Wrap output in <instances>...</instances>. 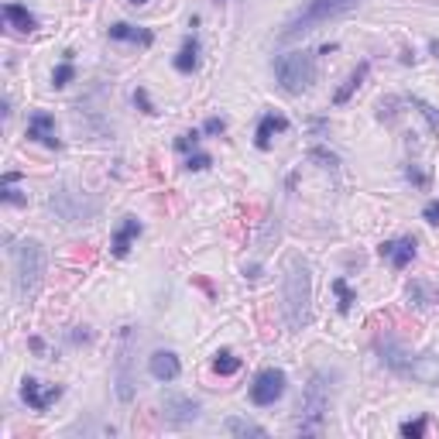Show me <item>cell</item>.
<instances>
[{
    "label": "cell",
    "mask_w": 439,
    "mask_h": 439,
    "mask_svg": "<svg viewBox=\"0 0 439 439\" xmlns=\"http://www.w3.org/2000/svg\"><path fill=\"white\" fill-rule=\"evenodd\" d=\"M148 371H151V377H158V381H176L178 374H182V364H178V357L172 351H158V353H151Z\"/></svg>",
    "instance_id": "obj_13"
},
{
    "label": "cell",
    "mask_w": 439,
    "mask_h": 439,
    "mask_svg": "<svg viewBox=\"0 0 439 439\" xmlns=\"http://www.w3.org/2000/svg\"><path fill=\"white\" fill-rule=\"evenodd\" d=\"M223 429L234 433V436H264L261 426H254V422H247V419H227Z\"/></svg>",
    "instance_id": "obj_22"
},
{
    "label": "cell",
    "mask_w": 439,
    "mask_h": 439,
    "mask_svg": "<svg viewBox=\"0 0 439 439\" xmlns=\"http://www.w3.org/2000/svg\"><path fill=\"white\" fill-rule=\"evenodd\" d=\"M138 103H141V106H144L148 113H155V106L148 103V93H144V89H138Z\"/></svg>",
    "instance_id": "obj_31"
},
{
    "label": "cell",
    "mask_w": 439,
    "mask_h": 439,
    "mask_svg": "<svg viewBox=\"0 0 439 439\" xmlns=\"http://www.w3.org/2000/svg\"><path fill=\"white\" fill-rule=\"evenodd\" d=\"M409 178H415V182H419V185H426V176H422V172H419V169H409Z\"/></svg>",
    "instance_id": "obj_32"
},
{
    "label": "cell",
    "mask_w": 439,
    "mask_h": 439,
    "mask_svg": "<svg viewBox=\"0 0 439 439\" xmlns=\"http://www.w3.org/2000/svg\"><path fill=\"white\" fill-rule=\"evenodd\" d=\"M131 3H134V7H141V3H148V0H131Z\"/></svg>",
    "instance_id": "obj_33"
},
{
    "label": "cell",
    "mask_w": 439,
    "mask_h": 439,
    "mask_svg": "<svg viewBox=\"0 0 439 439\" xmlns=\"http://www.w3.org/2000/svg\"><path fill=\"white\" fill-rule=\"evenodd\" d=\"M412 106H415V110H419V113H422V117L429 120L433 134H439V110H433V106H429L426 100H412Z\"/></svg>",
    "instance_id": "obj_24"
},
{
    "label": "cell",
    "mask_w": 439,
    "mask_h": 439,
    "mask_svg": "<svg viewBox=\"0 0 439 439\" xmlns=\"http://www.w3.org/2000/svg\"><path fill=\"white\" fill-rule=\"evenodd\" d=\"M220 131H223V120L220 117H209L206 120V134H220Z\"/></svg>",
    "instance_id": "obj_30"
},
{
    "label": "cell",
    "mask_w": 439,
    "mask_h": 439,
    "mask_svg": "<svg viewBox=\"0 0 439 439\" xmlns=\"http://www.w3.org/2000/svg\"><path fill=\"white\" fill-rule=\"evenodd\" d=\"M409 299L419 302V306H433V302H439V292H433L426 281H412L409 285Z\"/></svg>",
    "instance_id": "obj_20"
},
{
    "label": "cell",
    "mask_w": 439,
    "mask_h": 439,
    "mask_svg": "<svg viewBox=\"0 0 439 439\" xmlns=\"http://www.w3.org/2000/svg\"><path fill=\"white\" fill-rule=\"evenodd\" d=\"M134 353H138V333L134 326H124L117 333V398L120 402L134 398V374H131Z\"/></svg>",
    "instance_id": "obj_6"
},
{
    "label": "cell",
    "mask_w": 439,
    "mask_h": 439,
    "mask_svg": "<svg viewBox=\"0 0 439 439\" xmlns=\"http://www.w3.org/2000/svg\"><path fill=\"white\" fill-rule=\"evenodd\" d=\"M285 127H288L285 117H278V113H264L261 124H258V134H254V144H258L261 151H268V148H271V138H274L278 131H285Z\"/></svg>",
    "instance_id": "obj_15"
},
{
    "label": "cell",
    "mask_w": 439,
    "mask_h": 439,
    "mask_svg": "<svg viewBox=\"0 0 439 439\" xmlns=\"http://www.w3.org/2000/svg\"><path fill=\"white\" fill-rule=\"evenodd\" d=\"M196 62H199V45H196V38H185L182 52L176 55V69L178 73H192Z\"/></svg>",
    "instance_id": "obj_19"
},
{
    "label": "cell",
    "mask_w": 439,
    "mask_h": 439,
    "mask_svg": "<svg viewBox=\"0 0 439 439\" xmlns=\"http://www.w3.org/2000/svg\"><path fill=\"white\" fill-rule=\"evenodd\" d=\"M357 3H360V0H306V3L285 21L281 38H299V35H306V31L326 24L330 17H340V14L353 10Z\"/></svg>",
    "instance_id": "obj_2"
},
{
    "label": "cell",
    "mask_w": 439,
    "mask_h": 439,
    "mask_svg": "<svg viewBox=\"0 0 439 439\" xmlns=\"http://www.w3.org/2000/svg\"><path fill=\"white\" fill-rule=\"evenodd\" d=\"M110 38H117V41H141V45H151V41H155L151 31L134 28V24H113V28H110Z\"/></svg>",
    "instance_id": "obj_17"
},
{
    "label": "cell",
    "mask_w": 439,
    "mask_h": 439,
    "mask_svg": "<svg viewBox=\"0 0 439 439\" xmlns=\"http://www.w3.org/2000/svg\"><path fill=\"white\" fill-rule=\"evenodd\" d=\"M14 288H17V299L21 302H28V299H35L38 295V288H41V278H45V247L38 244V241H24L21 247H17V254H14Z\"/></svg>",
    "instance_id": "obj_3"
},
{
    "label": "cell",
    "mask_w": 439,
    "mask_h": 439,
    "mask_svg": "<svg viewBox=\"0 0 439 439\" xmlns=\"http://www.w3.org/2000/svg\"><path fill=\"white\" fill-rule=\"evenodd\" d=\"M185 169H192V172H203V169H209V155H192V158L185 162Z\"/></svg>",
    "instance_id": "obj_28"
},
{
    "label": "cell",
    "mask_w": 439,
    "mask_h": 439,
    "mask_svg": "<svg viewBox=\"0 0 439 439\" xmlns=\"http://www.w3.org/2000/svg\"><path fill=\"white\" fill-rule=\"evenodd\" d=\"M14 182H17V176H14V172H7V176H3V203H14V206H24L28 199H24V196H21L17 189H14Z\"/></svg>",
    "instance_id": "obj_23"
},
{
    "label": "cell",
    "mask_w": 439,
    "mask_h": 439,
    "mask_svg": "<svg viewBox=\"0 0 439 439\" xmlns=\"http://www.w3.org/2000/svg\"><path fill=\"white\" fill-rule=\"evenodd\" d=\"M333 292L340 295V312H351L353 295H351V288H347V281H333Z\"/></svg>",
    "instance_id": "obj_25"
},
{
    "label": "cell",
    "mask_w": 439,
    "mask_h": 439,
    "mask_svg": "<svg viewBox=\"0 0 439 439\" xmlns=\"http://www.w3.org/2000/svg\"><path fill=\"white\" fill-rule=\"evenodd\" d=\"M422 216H426V223H439V199H433V203H426Z\"/></svg>",
    "instance_id": "obj_29"
},
{
    "label": "cell",
    "mask_w": 439,
    "mask_h": 439,
    "mask_svg": "<svg viewBox=\"0 0 439 439\" xmlns=\"http://www.w3.org/2000/svg\"><path fill=\"white\" fill-rule=\"evenodd\" d=\"M312 73H316V66H312V55L309 52H288V55H278L274 59V76H278V83H281L285 93L309 89Z\"/></svg>",
    "instance_id": "obj_5"
},
{
    "label": "cell",
    "mask_w": 439,
    "mask_h": 439,
    "mask_svg": "<svg viewBox=\"0 0 439 439\" xmlns=\"http://www.w3.org/2000/svg\"><path fill=\"white\" fill-rule=\"evenodd\" d=\"M213 371L223 374V377H227V374H237V371H241V357H234L230 351H220L216 360H213Z\"/></svg>",
    "instance_id": "obj_21"
},
{
    "label": "cell",
    "mask_w": 439,
    "mask_h": 439,
    "mask_svg": "<svg viewBox=\"0 0 439 439\" xmlns=\"http://www.w3.org/2000/svg\"><path fill=\"white\" fill-rule=\"evenodd\" d=\"M381 258H388V261L402 271V268H409L412 258H415V241H412V237H402V241H384V244H381Z\"/></svg>",
    "instance_id": "obj_11"
},
{
    "label": "cell",
    "mask_w": 439,
    "mask_h": 439,
    "mask_svg": "<svg viewBox=\"0 0 439 439\" xmlns=\"http://www.w3.org/2000/svg\"><path fill=\"white\" fill-rule=\"evenodd\" d=\"M367 69H371V66H367V62H360V66H357V69H353V73H351V80H347L344 86L337 89V93H333V103H337V106H344V103L351 100V93H353V89H357V86H360V83H364V76H367Z\"/></svg>",
    "instance_id": "obj_18"
},
{
    "label": "cell",
    "mask_w": 439,
    "mask_h": 439,
    "mask_svg": "<svg viewBox=\"0 0 439 439\" xmlns=\"http://www.w3.org/2000/svg\"><path fill=\"white\" fill-rule=\"evenodd\" d=\"M309 302H312L309 268L299 258H288V264H285V319L292 330H302L309 323Z\"/></svg>",
    "instance_id": "obj_1"
},
{
    "label": "cell",
    "mask_w": 439,
    "mask_h": 439,
    "mask_svg": "<svg viewBox=\"0 0 439 439\" xmlns=\"http://www.w3.org/2000/svg\"><path fill=\"white\" fill-rule=\"evenodd\" d=\"M141 234V223H138V216H124V223L117 227V234H113V254L117 258H127V251H131V244H134V237Z\"/></svg>",
    "instance_id": "obj_14"
},
{
    "label": "cell",
    "mask_w": 439,
    "mask_h": 439,
    "mask_svg": "<svg viewBox=\"0 0 439 439\" xmlns=\"http://www.w3.org/2000/svg\"><path fill=\"white\" fill-rule=\"evenodd\" d=\"M326 412H330V384H326V374L316 371L302 391V405H299V419H295L299 433H306V436L319 433L326 422Z\"/></svg>",
    "instance_id": "obj_4"
},
{
    "label": "cell",
    "mask_w": 439,
    "mask_h": 439,
    "mask_svg": "<svg viewBox=\"0 0 439 439\" xmlns=\"http://www.w3.org/2000/svg\"><path fill=\"white\" fill-rule=\"evenodd\" d=\"M21 398L28 402V409H35V412H45L48 405H55V402L62 398V388H59V384H48V388H41L35 377H24V384H21Z\"/></svg>",
    "instance_id": "obj_9"
},
{
    "label": "cell",
    "mask_w": 439,
    "mask_h": 439,
    "mask_svg": "<svg viewBox=\"0 0 439 439\" xmlns=\"http://www.w3.org/2000/svg\"><path fill=\"white\" fill-rule=\"evenodd\" d=\"M3 17H7L10 28H17V31H35V28H38L35 14H28V7H21V3H7V7H3Z\"/></svg>",
    "instance_id": "obj_16"
},
{
    "label": "cell",
    "mask_w": 439,
    "mask_h": 439,
    "mask_svg": "<svg viewBox=\"0 0 439 439\" xmlns=\"http://www.w3.org/2000/svg\"><path fill=\"white\" fill-rule=\"evenodd\" d=\"M391 367L402 371V374H409V377H415L419 384H439V353H422L415 360H402L398 357Z\"/></svg>",
    "instance_id": "obj_8"
},
{
    "label": "cell",
    "mask_w": 439,
    "mask_h": 439,
    "mask_svg": "<svg viewBox=\"0 0 439 439\" xmlns=\"http://www.w3.org/2000/svg\"><path fill=\"white\" fill-rule=\"evenodd\" d=\"M28 138L31 141H41V144H48V148H59L62 141L55 138V120L48 117V113H31V120H28Z\"/></svg>",
    "instance_id": "obj_12"
},
{
    "label": "cell",
    "mask_w": 439,
    "mask_h": 439,
    "mask_svg": "<svg viewBox=\"0 0 439 439\" xmlns=\"http://www.w3.org/2000/svg\"><path fill=\"white\" fill-rule=\"evenodd\" d=\"M285 395V371H274V367H268L261 371L258 377H254V384H251V402L254 405H274L278 398Z\"/></svg>",
    "instance_id": "obj_7"
},
{
    "label": "cell",
    "mask_w": 439,
    "mask_h": 439,
    "mask_svg": "<svg viewBox=\"0 0 439 439\" xmlns=\"http://www.w3.org/2000/svg\"><path fill=\"white\" fill-rule=\"evenodd\" d=\"M69 80H73V66H69V62H62V66L55 69V76H52V83H55V86H66Z\"/></svg>",
    "instance_id": "obj_27"
},
{
    "label": "cell",
    "mask_w": 439,
    "mask_h": 439,
    "mask_svg": "<svg viewBox=\"0 0 439 439\" xmlns=\"http://www.w3.org/2000/svg\"><path fill=\"white\" fill-rule=\"evenodd\" d=\"M422 433H426V415L415 419V422H405V426H402V436H409V439H419Z\"/></svg>",
    "instance_id": "obj_26"
},
{
    "label": "cell",
    "mask_w": 439,
    "mask_h": 439,
    "mask_svg": "<svg viewBox=\"0 0 439 439\" xmlns=\"http://www.w3.org/2000/svg\"><path fill=\"white\" fill-rule=\"evenodd\" d=\"M196 415H199V402L182 398V395H169V398H165V419H169L172 426L196 422Z\"/></svg>",
    "instance_id": "obj_10"
}]
</instances>
